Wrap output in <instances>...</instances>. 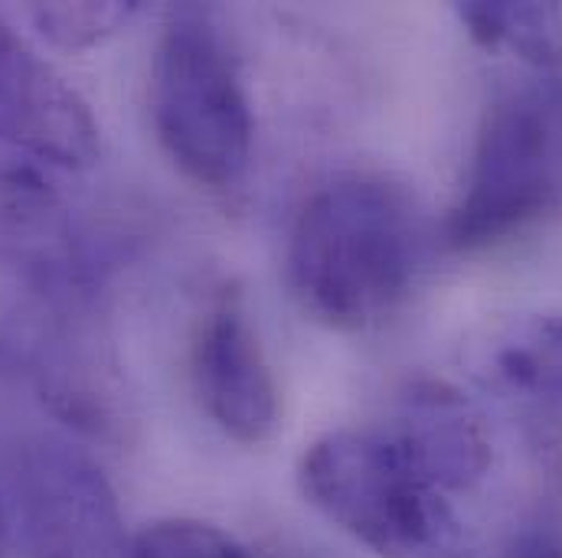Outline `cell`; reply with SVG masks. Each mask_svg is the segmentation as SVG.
I'll return each mask as SVG.
<instances>
[{
    "instance_id": "1",
    "label": "cell",
    "mask_w": 562,
    "mask_h": 558,
    "mask_svg": "<svg viewBox=\"0 0 562 558\" xmlns=\"http://www.w3.org/2000/svg\"><path fill=\"white\" fill-rule=\"evenodd\" d=\"M425 249V219L403 186L383 176H344L297 213L288 287L311 320L367 330L413 294Z\"/></svg>"
},
{
    "instance_id": "2",
    "label": "cell",
    "mask_w": 562,
    "mask_h": 558,
    "mask_svg": "<svg viewBox=\"0 0 562 558\" xmlns=\"http://www.w3.org/2000/svg\"><path fill=\"white\" fill-rule=\"evenodd\" d=\"M297 480L314 510L380 558H477L445 490L386 424L317 437Z\"/></svg>"
},
{
    "instance_id": "3",
    "label": "cell",
    "mask_w": 562,
    "mask_h": 558,
    "mask_svg": "<svg viewBox=\"0 0 562 558\" xmlns=\"http://www.w3.org/2000/svg\"><path fill=\"white\" fill-rule=\"evenodd\" d=\"M150 118L183 176L206 190L233 186L252 157V109L239 69L196 7L170 13L150 62Z\"/></svg>"
},
{
    "instance_id": "4",
    "label": "cell",
    "mask_w": 562,
    "mask_h": 558,
    "mask_svg": "<svg viewBox=\"0 0 562 558\" xmlns=\"http://www.w3.org/2000/svg\"><path fill=\"white\" fill-rule=\"evenodd\" d=\"M557 213H562V79L514 92L487 112L445 239L458 252H474Z\"/></svg>"
},
{
    "instance_id": "5",
    "label": "cell",
    "mask_w": 562,
    "mask_h": 558,
    "mask_svg": "<svg viewBox=\"0 0 562 558\" xmlns=\"http://www.w3.org/2000/svg\"><path fill=\"white\" fill-rule=\"evenodd\" d=\"M23 558H135L109 477L63 444H40L16 467Z\"/></svg>"
},
{
    "instance_id": "6",
    "label": "cell",
    "mask_w": 562,
    "mask_h": 558,
    "mask_svg": "<svg viewBox=\"0 0 562 558\" xmlns=\"http://www.w3.org/2000/svg\"><path fill=\"white\" fill-rule=\"evenodd\" d=\"M193 383L206 415L233 441L262 444L279 431V386L236 294H223L200 323Z\"/></svg>"
},
{
    "instance_id": "7",
    "label": "cell",
    "mask_w": 562,
    "mask_h": 558,
    "mask_svg": "<svg viewBox=\"0 0 562 558\" xmlns=\"http://www.w3.org/2000/svg\"><path fill=\"white\" fill-rule=\"evenodd\" d=\"M0 140L59 167L95 163L102 140L86 99L0 20Z\"/></svg>"
},
{
    "instance_id": "8",
    "label": "cell",
    "mask_w": 562,
    "mask_h": 558,
    "mask_svg": "<svg viewBox=\"0 0 562 558\" xmlns=\"http://www.w3.org/2000/svg\"><path fill=\"white\" fill-rule=\"evenodd\" d=\"M474 373L537 441H562V317L507 323L481 350Z\"/></svg>"
},
{
    "instance_id": "9",
    "label": "cell",
    "mask_w": 562,
    "mask_h": 558,
    "mask_svg": "<svg viewBox=\"0 0 562 558\" xmlns=\"http://www.w3.org/2000/svg\"><path fill=\"white\" fill-rule=\"evenodd\" d=\"M386 431L445 493L477 483L494 460L481 415L445 383H416Z\"/></svg>"
},
{
    "instance_id": "10",
    "label": "cell",
    "mask_w": 562,
    "mask_h": 558,
    "mask_svg": "<svg viewBox=\"0 0 562 558\" xmlns=\"http://www.w3.org/2000/svg\"><path fill=\"white\" fill-rule=\"evenodd\" d=\"M458 16L484 49L507 46L540 69L562 66V3L471 0L458 3Z\"/></svg>"
},
{
    "instance_id": "11",
    "label": "cell",
    "mask_w": 562,
    "mask_h": 558,
    "mask_svg": "<svg viewBox=\"0 0 562 558\" xmlns=\"http://www.w3.org/2000/svg\"><path fill=\"white\" fill-rule=\"evenodd\" d=\"M138 3L105 0V3H33L30 16L36 30L63 49H89L119 33Z\"/></svg>"
},
{
    "instance_id": "12",
    "label": "cell",
    "mask_w": 562,
    "mask_h": 558,
    "mask_svg": "<svg viewBox=\"0 0 562 558\" xmlns=\"http://www.w3.org/2000/svg\"><path fill=\"white\" fill-rule=\"evenodd\" d=\"M135 558H256L243 543L203 520H160L135 536Z\"/></svg>"
},
{
    "instance_id": "13",
    "label": "cell",
    "mask_w": 562,
    "mask_h": 558,
    "mask_svg": "<svg viewBox=\"0 0 562 558\" xmlns=\"http://www.w3.org/2000/svg\"><path fill=\"white\" fill-rule=\"evenodd\" d=\"M504 558H562V529L530 526L507 546Z\"/></svg>"
},
{
    "instance_id": "14",
    "label": "cell",
    "mask_w": 562,
    "mask_h": 558,
    "mask_svg": "<svg viewBox=\"0 0 562 558\" xmlns=\"http://www.w3.org/2000/svg\"><path fill=\"white\" fill-rule=\"evenodd\" d=\"M7 543H10V529H7V516H3V506H0V558L7 553Z\"/></svg>"
}]
</instances>
